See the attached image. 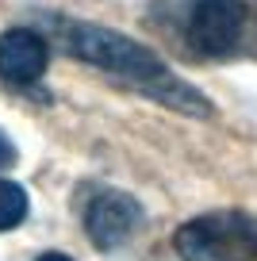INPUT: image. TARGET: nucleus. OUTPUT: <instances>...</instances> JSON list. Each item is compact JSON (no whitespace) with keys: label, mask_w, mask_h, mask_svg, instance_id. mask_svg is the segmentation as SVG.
Returning a JSON list of instances; mask_svg holds the SVG:
<instances>
[{"label":"nucleus","mask_w":257,"mask_h":261,"mask_svg":"<svg viewBox=\"0 0 257 261\" xmlns=\"http://www.w3.org/2000/svg\"><path fill=\"white\" fill-rule=\"evenodd\" d=\"M62 42L73 58H81L92 69L131 81L146 92V96L161 100V104L177 108L185 115H211V104L192 89L188 81H181L146 42L131 39V35L115 31V27H100V23H65L62 27Z\"/></svg>","instance_id":"obj_1"},{"label":"nucleus","mask_w":257,"mask_h":261,"mask_svg":"<svg viewBox=\"0 0 257 261\" xmlns=\"http://www.w3.org/2000/svg\"><path fill=\"white\" fill-rule=\"evenodd\" d=\"M181 261H257V215L226 207L181 223L173 234Z\"/></svg>","instance_id":"obj_2"},{"label":"nucleus","mask_w":257,"mask_h":261,"mask_svg":"<svg viewBox=\"0 0 257 261\" xmlns=\"http://www.w3.org/2000/svg\"><path fill=\"white\" fill-rule=\"evenodd\" d=\"M246 35V4L242 0H196L188 16V42L208 58H226Z\"/></svg>","instance_id":"obj_3"},{"label":"nucleus","mask_w":257,"mask_h":261,"mask_svg":"<svg viewBox=\"0 0 257 261\" xmlns=\"http://www.w3.org/2000/svg\"><path fill=\"white\" fill-rule=\"evenodd\" d=\"M142 227V204L123 188H100L85 204V234L100 250H119Z\"/></svg>","instance_id":"obj_4"},{"label":"nucleus","mask_w":257,"mask_h":261,"mask_svg":"<svg viewBox=\"0 0 257 261\" xmlns=\"http://www.w3.org/2000/svg\"><path fill=\"white\" fill-rule=\"evenodd\" d=\"M50 65V46L31 27H8L0 35V77L8 85H35Z\"/></svg>","instance_id":"obj_5"},{"label":"nucleus","mask_w":257,"mask_h":261,"mask_svg":"<svg viewBox=\"0 0 257 261\" xmlns=\"http://www.w3.org/2000/svg\"><path fill=\"white\" fill-rule=\"evenodd\" d=\"M27 207H31V200H27L23 185L0 177V234H4V230H16L19 223L27 219Z\"/></svg>","instance_id":"obj_6"},{"label":"nucleus","mask_w":257,"mask_h":261,"mask_svg":"<svg viewBox=\"0 0 257 261\" xmlns=\"http://www.w3.org/2000/svg\"><path fill=\"white\" fill-rule=\"evenodd\" d=\"M12 162H16V146L0 135V169H4V165H12Z\"/></svg>","instance_id":"obj_7"},{"label":"nucleus","mask_w":257,"mask_h":261,"mask_svg":"<svg viewBox=\"0 0 257 261\" xmlns=\"http://www.w3.org/2000/svg\"><path fill=\"white\" fill-rule=\"evenodd\" d=\"M35 261H73V257H65V253H42V257H35Z\"/></svg>","instance_id":"obj_8"}]
</instances>
